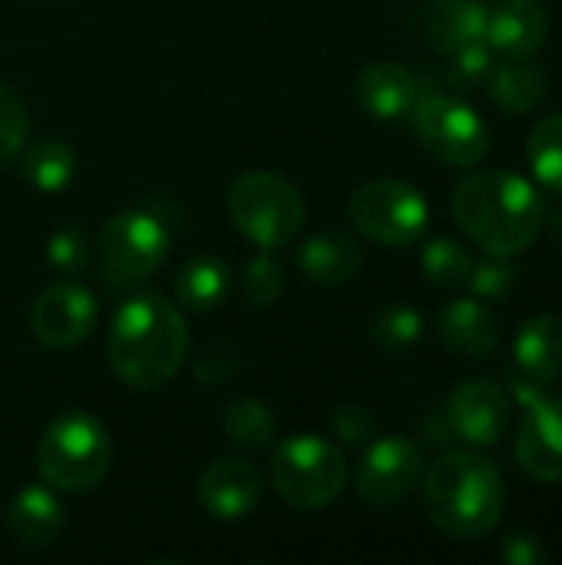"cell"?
I'll return each instance as SVG.
<instances>
[{"label": "cell", "mask_w": 562, "mask_h": 565, "mask_svg": "<svg viewBox=\"0 0 562 565\" xmlns=\"http://www.w3.org/2000/svg\"><path fill=\"white\" fill-rule=\"evenodd\" d=\"M23 175L40 192H60L76 175V152L63 139H36L23 152Z\"/></svg>", "instance_id": "cb8c5ba5"}, {"label": "cell", "mask_w": 562, "mask_h": 565, "mask_svg": "<svg viewBox=\"0 0 562 565\" xmlns=\"http://www.w3.org/2000/svg\"><path fill=\"white\" fill-rule=\"evenodd\" d=\"M450 209L467 238L497 258L523 255L547 225L540 189L510 169L470 172L457 182Z\"/></svg>", "instance_id": "6da1fadb"}, {"label": "cell", "mask_w": 562, "mask_h": 565, "mask_svg": "<svg viewBox=\"0 0 562 565\" xmlns=\"http://www.w3.org/2000/svg\"><path fill=\"white\" fill-rule=\"evenodd\" d=\"M513 454L527 477L562 483V397L540 394L527 404Z\"/></svg>", "instance_id": "4fadbf2b"}, {"label": "cell", "mask_w": 562, "mask_h": 565, "mask_svg": "<svg viewBox=\"0 0 562 565\" xmlns=\"http://www.w3.org/2000/svg\"><path fill=\"white\" fill-rule=\"evenodd\" d=\"M510 414H513V397L507 394L503 384L487 377L464 381L444 407V420L454 440H464L470 447L497 444L510 430Z\"/></svg>", "instance_id": "8fae6325"}, {"label": "cell", "mask_w": 562, "mask_h": 565, "mask_svg": "<svg viewBox=\"0 0 562 565\" xmlns=\"http://www.w3.org/2000/svg\"><path fill=\"white\" fill-rule=\"evenodd\" d=\"M199 500L215 520H245L262 500V477L248 460L222 457L205 467L199 480Z\"/></svg>", "instance_id": "5bb4252c"}, {"label": "cell", "mask_w": 562, "mask_h": 565, "mask_svg": "<svg viewBox=\"0 0 562 565\" xmlns=\"http://www.w3.org/2000/svg\"><path fill=\"white\" fill-rule=\"evenodd\" d=\"M411 122L421 146L444 166L474 169L490 152V126L474 106L450 93L421 89L411 109Z\"/></svg>", "instance_id": "52a82bcc"}, {"label": "cell", "mask_w": 562, "mask_h": 565, "mask_svg": "<svg viewBox=\"0 0 562 565\" xmlns=\"http://www.w3.org/2000/svg\"><path fill=\"white\" fill-rule=\"evenodd\" d=\"M113 463L109 430L83 411L60 414L36 444L40 477L63 493H86L103 483Z\"/></svg>", "instance_id": "277c9868"}, {"label": "cell", "mask_w": 562, "mask_h": 565, "mask_svg": "<svg viewBox=\"0 0 562 565\" xmlns=\"http://www.w3.org/2000/svg\"><path fill=\"white\" fill-rule=\"evenodd\" d=\"M344 480L348 463L341 450L325 437L298 434L282 440L272 454V487L288 507L301 513L331 507L341 497Z\"/></svg>", "instance_id": "8992f818"}, {"label": "cell", "mask_w": 562, "mask_h": 565, "mask_svg": "<svg viewBox=\"0 0 562 565\" xmlns=\"http://www.w3.org/2000/svg\"><path fill=\"white\" fill-rule=\"evenodd\" d=\"M513 285H517V271L510 258H497V255H490L487 262H474L470 278H467V288L474 291V298H484V301L507 298Z\"/></svg>", "instance_id": "4dcf8cb0"}, {"label": "cell", "mask_w": 562, "mask_h": 565, "mask_svg": "<svg viewBox=\"0 0 562 565\" xmlns=\"http://www.w3.org/2000/svg\"><path fill=\"white\" fill-rule=\"evenodd\" d=\"M169 252V232L152 212H119L99 235L103 281L113 291H129L149 281Z\"/></svg>", "instance_id": "9c48e42d"}, {"label": "cell", "mask_w": 562, "mask_h": 565, "mask_svg": "<svg viewBox=\"0 0 562 565\" xmlns=\"http://www.w3.org/2000/svg\"><path fill=\"white\" fill-rule=\"evenodd\" d=\"M527 159H530L533 179L547 192L562 195V113L547 116L533 126L527 139Z\"/></svg>", "instance_id": "d4e9b609"}, {"label": "cell", "mask_w": 562, "mask_h": 565, "mask_svg": "<svg viewBox=\"0 0 562 565\" xmlns=\"http://www.w3.org/2000/svg\"><path fill=\"white\" fill-rule=\"evenodd\" d=\"M474 268L470 252L454 242V238H431L421 248V271L427 275V281L441 285V288H460L467 285Z\"/></svg>", "instance_id": "4316f807"}, {"label": "cell", "mask_w": 562, "mask_h": 565, "mask_svg": "<svg viewBox=\"0 0 562 565\" xmlns=\"http://www.w3.org/2000/svg\"><path fill=\"white\" fill-rule=\"evenodd\" d=\"M454 63H450V79L467 89V86H487L490 73H494V50L487 40H477V43H467L460 50L450 53Z\"/></svg>", "instance_id": "1f68e13d"}, {"label": "cell", "mask_w": 562, "mask_h": 565, "mask_svg": "<svg viewBox=\"0 0 562 565\" xmlns=\"http://www.w3.org/2000/svg\"><path fill=\"white\" fill-rule=\"evenodd\" d=\"M487 17H490L487 0H431L424 13V30L437 50L454 53L467 43L484 40Z\"/></svg>", "instance_id": "d6986e66"}, {"label": "cell", "mask_w": 562, "mask_h": 565, "mask_svg": "<svg viewBox=\"0 0 562 565\" xmlns=\"http://www.w3.org/2000/svg\"><path fill=\"white\" fill-rule=\"evenodd\" d=\"M444 344L460 358H487L500 344V318L484 298H454L437 315Z\"/></svg>", "instance_id": "2e32d148"}, {"label": "cell", "mask_w": 562, "mask_h": 565, "mask_svg": "<svg viewBox=\"0 0 562 565\" xmlns=\"http://www.w3.org/2000/svg\"><path fill=\"white\" fill-rule=\"evenodd\" d=\"M513 374L550 387L562 377V318L556 315H537L530 318L517 338H513Z\"/></svg>", "instance_id": "e0dca14e"}, {"label": "cell", "mask_w": 562, "mask_h": 565, "mask_svg": "<svg viewBox=\"0 0 562 565\" xmlns=\"http://www.w3.org/2000/svg\"><path fill=\"white\" fill-rule=\"evenodd\" d=\"M547 36H550V13L540 0H500L490 7L484 40L490 43L494 53L510 60L537 56Z\"/></svg>", "instance_id": "9a60e30c"}, {"label": "cell", "mask_w": 562, "mask_h": 565, "mask_svg": "<svg viewBox=\"0 0 562 565\" xmlns=\"http://www.w3.org/2000/svg\"><path fill=\"white\" fill-rule=\"evenodd\" d=\"M109 367L136 391L169 384L189 354V328L182 311L159 298L142 295L126 301L109 328Z\"/></svg>", "instance_id": "7a4b0ae2"}, {"label": "cell", "mask_w": 562, "mask_h": 565, "mask_svg": "<svg viewBox=\"0 0 562 565\" xmlns=\"http://www.w3.org/2000/svg\"><path fill=\"white\" fill-rule=\"evenodd\" d=\"M550 228H553V238H556V245L562 248V209L553 215V222H550Z\"/></svg>", "instance_id": "d590c367"}, {"label": "cell", "mask_w": 562, "mask_h": 565, "mask_svg": "<svg viewBox=\"0 0 562 565\" xmlns=\"http://www.w3.org/2000/svg\"><path fill=\"white\" fill-rule=\"evenodd\" d=\"M89 258V242L79 228H60L46 242V262L60 271H79Z\"/></svg>", "instance_id": "d6a6232c"}, {"label": "cell", "mask_w": 562, "mask_h": 565, "mask_svg": "<svg viewBox=\"0 0 562 565\" xmlns=\"http://www.w3.org/2000/svg\"><path fill=\"white\" fill-rule=\"evenodd\" d=\"M354 96L361 103V109L371 119L381 122H394L411 116L417 96H421V83L411 70H404L401 63H371L354 86Z\"/></svg>", "instance_id": "ac0fdd59"}, {"label": "cell", "mask_w": 562, "mask_h": 565, "mask_svg": "<svg viewBox=\"0 0 562 565\" xmlns=\"http://www.w3.org/2000/svg\"><path fill=\"white\" fill-rule=\"evenodd\" d=\"M487 89H490V99L503 113L523 116V113H533L547 99L550 76H547V70H540L533 63V56H523V60L503 56L500 63H494V73L487 79Z\"/></svg>", "instance_id": "44dd1931"}, {"label": "cell", "mask_w": 562, "mask_h": 565, "mask_svg": "<svg viewBox=\"0 0 562 565\" xmlns=\"http://www.w3.org/2000/svg\"><path fill=\"white\" fill-rule=\"evenodd\" d=\"M424 334V318L407 305H388L371 318V338L384 351H407Z\"/></svg>", "instance_id": "83f0119b"}, {"label": "cell", "mask_w": 562, "mask_h": 565, "mask_svg": "<svg viewBox=\"0 0 562 565\" xmlns=\"http://www.w3.org/2000/svg\"><path fill=\"white\" fill-rule=\"evenodd\" d=\"M235 228L265 252L285 248L305 225V202L298 189L275 172H245L225 195Z\"/></svg>", "instance_id": "5b68a950"}, {"label": "cell", "mask_w": 562, "mask_h": 565, "mask_svg": "<svg viewBox=\"0 0 562 565\" xmlns=\"http://www.w3.org/2000/svg\"><path fill=\"white\" fill-rule=\"evenodd\" d=\"M500 553H503V559L510 565H540L550 559L547 546L533 533H510L503 540V550Z\"/></svg>", "instance_id": "e575fe53"}, {"label": "cell", "mask_w": 562, "mask_h": 565, "mask_svg": "<svg viewBox=\"0 0 562 565\" xmlns=\"http://www.w3.org/2000/svg\"><path fill=\"white\" fill-rule=\"evenodd\" d=\"M331 427H335V434H338L344 444H368V440L374 437V427H378V424H374V417L368 414V407H361V404H344V407H338Z\"/></svg>", "instance_id": "836d02e7"}, {"label": "cell", "mask_w": 562, "mask_h": 565, "mask_svg": "<svg viewBox=\"0 0 562 565\" xmlns=\"http://www.w3.org/2000/svg\"><path fill=\"white\" fill-rule=\"evenodd\" d=\"M424 480L421 450L407 437H381L364 450L358 467V493L371 507L404 503Z\"/></svg>", "instance_id": "30bf717a"}, {"label": "cell", "mask_w": 562, "mask_h": 565, "mask_svg": "<svg viewBox=\"0 0 562 565\" xmlns=\"http://www.w3.org/2000/svg\"><path fill=\"white\" fill-rule=\"evenodd\" d=\"M242 288H245V298H248L255 308L275 305V301L282 298V291H285V271H282V265H278L268 252H262V255H255V258L248 262Z\"/></svg>", "instance_id": "f1b7e54d"}, {"label": "cell", "mask_w": 562, "mask_h": 565, "mask_svg": "<svg viewBox=\"0 0 562 565\" xmlns=\"http://www.w3.org/2000/svg\"><path fill=\"white\" fill-rule=\"evenodd\" d=\"M222 430L232 444L238 447H268L275 440V417L272 411L255 401V397H242V401H232L222 414Z\"/></svg>", "instance_id": "484cf974"}, {"label": "cell", "mask_w": 562, "mask_h": 565, "mask_svg": "<svg viewBox=\"0 0 562 565\" xmlns=\"http://www.w3.org/2000/svg\"><path fill=\"white\" fill-rule=\"evenodd\" d=\"M364 265V255L354 238L341 232H321L308 238L298 252V268L315 285H344Z\"/></svg>", "instance_id": "7402d4cb"}, {"label": "cell", "mask_w": 562, "mask_h": 565, "mask_svg": "<svg viewBox=\"0 0 562 565\" xmlns=\"http://www.w3.org/2000/svg\"><path fill=\"white\" fill-rule=\"evenodd\" d=\"M7 530L20 546H50L63 530V507L46 487H23L7 507Z\"/></svg>", "instance_id": "ffe728a7"}, {"label": "cell", "mask_w": 562, "mask_h": 565, "mask_svg": "<svg viewBox=\"0 0 562 565\" xmlns=\"http://www.w3.org/2000/svg\"><path fill=\"white\" fill-rule=\"evenodd\" d=\"M421 490L431 523L450 540H480L494 533L507 503L500 467L470 450L434 460Z\"/></svg>", "instance_id": "3957f363"}, {"label": "cell", "mask_w": 562, "mask_h": 565, "mask_svg": "<svg viewBox=\"0 0 562 565\" xmlns=\"http://www.w3.org/2000/svg\"><path fill=\"white\" fill-rule=\"evenodd\" d=\"M232 291V268L215 255H199L185 262L176 275V298L189 311H212Z\"/></svg>", "instance_id": "603a6c76"}, {"label": "cell", "mask_w": 562, "mask_h": 565, "mask_svg": "<svg viewBox=\"0 0 562 565\" xmlns=\"http://www.w3.org/2000/svg\"><path fill=\"white\" fill-rule=\"evenodd\" d=\"M96 298L73 281L50 285L30 308V331L40 344L66 351L76 348L96 324Z\"/></svg>", "instance_id": "7c38bea8"}, {"label": "cell", "mask_w": 562, "mask_h": 565, "mask_svg": "<svg viewBox=\"0 0 562 565\" xmlns=\"http://www.w3.org/2000/svg\"><path fill=\"white\" fill-rule=\"evenodd\" d=\"M351 225L378 245L404 248L421 242L431 222L427 199L401 179H374L348 199Z\"/></svg>", "instance_id": "ba28073f"}, {"label": "cell", "mask_w": 562, "mask_h": 565, "mask_svg": "<svg viewBox=\"0 0 562 565\" xmlns=\"http://www.w3.org/2000/svg\"><path fill=\"white\" fill-rule=\"evenodd\" d=\"M26 129H30V116L23 99L0 83V166H7L23 149Z\"/></svg>", "instance_id": "f546056e"}]
</instances>
